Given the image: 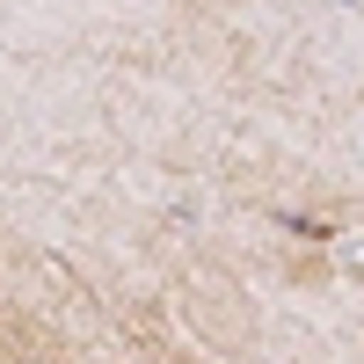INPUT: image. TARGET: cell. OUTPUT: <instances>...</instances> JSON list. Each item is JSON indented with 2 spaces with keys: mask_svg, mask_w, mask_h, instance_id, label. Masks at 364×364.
<instances>
[]
</instances>
